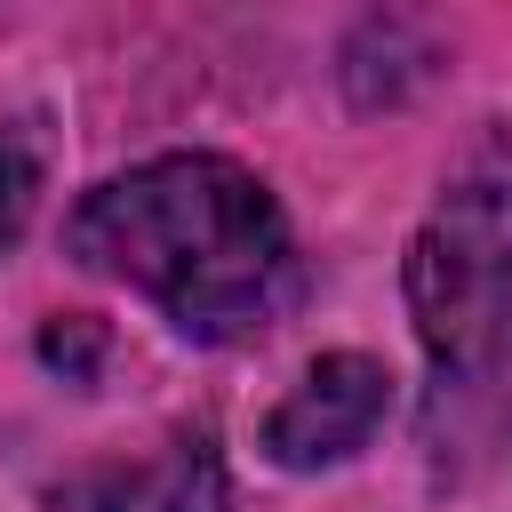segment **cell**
<instances>
[{
  "label": "cell",
  "instance_id": "cell-1",
  "mask_svg": "<svg viewBox=\"0 0 512 512\" xmlns=\"http://www.w3.org/2000/svg\"><path fill=\"white\" fill-rule=\"evenodd\" d=\"M64 248L192 344L264 336L304 288L288 208L224 152H160L88 184L64 216Z\"/></svg>",
  "mask_w": 512,
  "mask_h": 512
},
{
  "label": "cell",
  "instance_id": "cell-2",
  "mask_svg": "<svg viewBox=\"0 0 512 512\" xmlns=\"http://www.w3.org/2000/svg\"><path fill=\"white\" fill-rule=\"evenodd\" d=\"M408 320L440 376H480L512 344V144L464 160L424 208L408 264Z\"/></svg>",
  "mask_w": 512,
  "mask_h": 512
},
{
  "label": "cell",
  "instance_id": "cell-3",
  "mask_svg": "<svg viewBox=\"0 0 512 512\" xmlns=\"http://www.w3.org/2000/svg\"><path fill=\"white\" fill-rule=\"evenodd\" d=\"M392 408V368L376 352H320L288 392L280 408L264 416V456L280 472H328V464H352L376 424Z\"/></svg>",
  "mask_w": 512,
  "mask_h": 512
},
{
  "label": "cell",
  "instance_id": "cell-4",
  "mask_svg": "<svg viewBox=\"0 0 512 512\" xmlns=\"http://www.w3.org/2000/svg\"><path fill=\"white\" fill-rule=\"evenodd\" d=\"M96 504L104 512H224V464H216L208 432H176L152 464L112 472Z\"/></svg>",
  "mask_w": 512,
  "mask_h": 512
},
{
  "label": "cell",
  "instance_id": "cell-5",
  "mask_svg": "<svg viewBox=\"0 0 512 512\" xmlns=\"http://www.w3.org/2000/svg\"><path fill=\"white\" fill-rule=\"evenodd\" d=\"M40 184H48V144L32 120H0V256L24 240L32 208H40Z\"/></svg>",
  "mask_w": 512,
  "mask_h": 512
}]
</instances>
